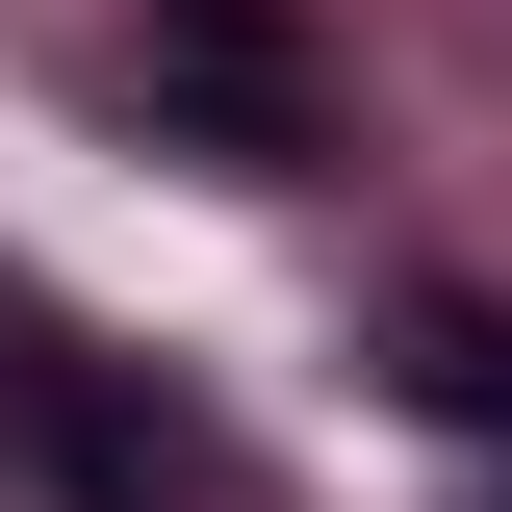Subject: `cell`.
Wrapping results in <instances>:
<instances>
[{"label": "cell", "mask_w": 512, "mask_h": 512, "mask_svg": "<svg viewBox=\"0 0 512 512\" xmlns=\"http://www.w3.org/2000/svg\"><path fill=\"white\" fill-rule=\"evenodd\" d=\"M410 410H436L461 461H512V333L461 308V282H410Z\"/></svg>", "instance_id": "1"}]
</instances>
